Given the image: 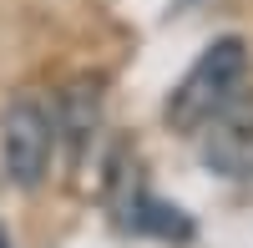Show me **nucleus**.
<instances>
[{
    "label": "nucleus",
    "mask_w": 253,
    "mask_h": 248,
    "mask_svg": "<svg viewBox=\"0 0 253 248\" xmlns=\"http://www.w3.org/2000/svg\"><path fill=\"white\" fill-rule=\"evenodd\" d=\"M198 137H203L198 152L218 177L253 182V96H233Z\"/></svg>",
    "instance_id": "obj_3"
},
{
    "label": "nucleus",
    "mask_w": 253,
    "mask_h": 248,
    "mask_svg": "<svg viewBox=\"0 0 253 248\" xmlns=\"http://www.w3.org/2000/svg\"><path fill=\"white\" fill-rule=\"evenodd\" d=\"M56 142L66 137L71 142V162L86 157V142L96 137V122H101V96L96 86H86V81H76V86L61 96V107H56Z\"/></svg>",
    "instance_id": "obj_4"
},
{
    "label": "nucleus",
    "mask_w": 253,
    "mask_h": 248,
    "mask_svg": "<svg viewBox=\"0 0 253 248\" xmlns=\"http://www.w3.org/2000/svg\"><path fill=\"white\" fill-rule=\"evenodd\" d=\"M0 248H5V243H0Z\"/></svg>",
    "instance_id": "obj_6"
},
{
    "label": "nucleus",
    "mask_w": 253,
    "mask_h": 248,
    "mask_svg": "<svg viewBox=\"0 0 253 248\" xmlns=\"http://www.w3.org/2000/svg\"><path fill=\"white\" fill-rule=\"evenodd\" d=\"M132 228L137 233H157V238H193V223L177 208L157 203V198H137L132 203Z\"/></svg>",
    "instance_id": "obj_5"
},
{
    "label": "nucleus",
    "mask_w": 253,
    "mask_h": 248,
    "mask_svg": "<svg viewBox=\"0 0 253 248\" xmlns=\"http://www.w3.org/2000/svg\"><path fill=\"white\" fill-rule=\"evenodd\" d=\"M243 81H248V41L243 36H218L187 66V76L172 86V96L162 107L167 127L182 132V137H198L233 96H243Z\"/></svg>",
    "instance_id": "obj_1"
},
{
    "label": "nucleus",
    "mask_w": 253,
    "mask_h": 248,
    "mask_svg": "<svg viewBox=\"0 0 253 248\" xmlns=\"http://www.w3.org/2000/svg\"><path fill=\"white\" fill-rule=\"evenodd\" d=\"M56 157V122L41 101H10L0 117V167L15 188H41Z\"/></svg>",
    "instance_id": "obj_2"
}]
</instances>
